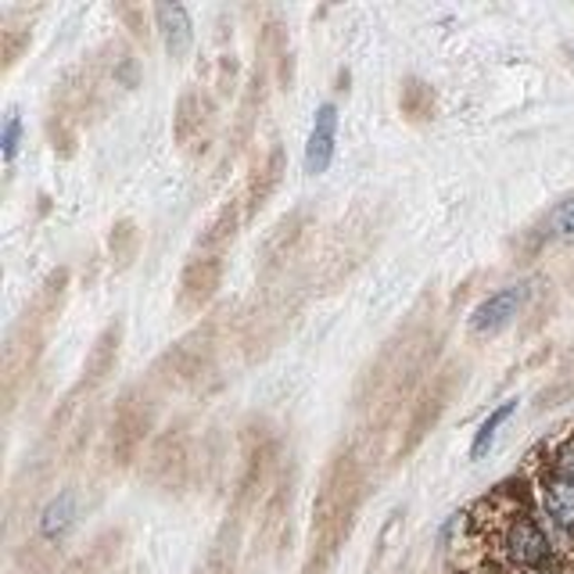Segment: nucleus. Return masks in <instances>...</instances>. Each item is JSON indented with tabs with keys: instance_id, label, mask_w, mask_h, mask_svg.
I'll list each match as a JSON object with an SVG mask.
<instances>
[{
	"instance_id": "nucleus-17",
	"label": "nucleus",
	"mask_w": 574,
	"mask_h": 574,
	"mask_svg": "<svg viewBox=\"0 0 574 574\" xmlns=\"http://www.w3.org/2000/svg\"><path fill=\"white\" fill-rule=\"evenodd\" d=\"M237 227H241V205L230 201V205H222V209L212 216L209 227L201 230L198 237V255H227V248L234 245V237H237Z\"/></svg>"
},
{
	"instance_id": "nucleus-8",
	"label": "nucleus",
	"mask_w": 574,
	"mask_h": 574,
	"mask_svg": "<svg viewBox=\"0 0 574 574\" xmlns=\"http://www.w3.org/2000/svg\"><path fill=\"white\" fill-rule=\"evenodd\" d=\"M287 320H291V309H287L280 298H263V306L248 313L241 324V345L248 359H259L263 353H269V348L280 342Z\"/></svg>"
},
{
	"instance_id": "nucleus-19",
	"label": "nucleus",
	"mask_w": 574,
	"mask_h": 574,
	"mask_svg": "<svg viewBox=\"0 0 574 574\" xmlns=\"http://www.w3.org/2000/svg\"><path fill=\"white\" fill-rule=\"evenodd\" d=\"M76 517H79V496L69 492H58V496L43 506L40 514V535L43 538H66L76 528Z\"/></svg>"
},
{
	"instance_id": "nucleus-7",
	"label": "nucleus",
	"mask_w": 574,
	"mask_h": 574,
	"mask_svg": "<svg viewBox=\"0 0 574 574\" xmlns=\"http://www.w3.org/2000/svg\"><path fill=\"white\" fill-rule=\"evenodd\" d=\"M40 348H43V330L37 324L22 320L11 330V338L4 345V395L8 398L19 395V385L26 377H33Z\"/></svg>"
},
{
	"instance_id": "nucleus-23",
	"label": "nucleus",
	"mask_w": 574,
	"mask_h": 574,
	"mask_svg": "<svg viewBox=\"0 0 574 574\" xmlns=\"http://www.w3.org/2000/svg\"><path fill=\"white\" fill-rule=\"evenodd\" d=\"M517 413V398H506L503 406H496L488 413V420L477 427V435H474V442H471V459H482L488 449H492V442H496V435H499V427L514 417Z\"/></svg>"
},
{
	"instance_id": "nucleus-18",
	"label": "nucleus",
	"mask_w": 574,
	"mask_h": 574,
	"mask_svg": "<svg viewBox=\"0 0 574 574\" xmlns=\"http://www.w3.org/2000/svg\"><path fill=\"white\" fill-rule=\"evenodd\" d=\"M187 456H190V435L187 427H169L162 430L155 442H151V471L155 474H169L172 471H184L187 467Z\"/></svg>"
},
{
	"instance_id": "nucleus-12",
	"label": "nucleus",
	"mask_w": 574,
	"mask_h": 574,
	"mask_svg": "<svg viewBox=\"0 0 574 574\" xmlns=\"http://www.w3.org/2000/svg\"><path fill=\"white\" fill-rule=\"evenodd\" d=\"M119 348H122V320L108 324L98 342L90 345L87 363H83V388H101L105 380L116 374V363H119Z\"/></svg>"
},
{
	"instance_id": "nucleus-1",
	"label": "nucleus",
	"mask_w": 574,
	"mask_h": 574,
	"mask_svg": "<svg viewBox=\"0 0 574 574\" xmlns=\"http://www.w3.org/2000/svg\"><path fill=\"white\" fill-rule=\"evenodd\" d=\"M212 363H216V324L190 334L180 345H172L155 374L166 388H187V385H198V380L212 370Z\"/></svg>"
},
{
	"instance_id": "nucleus-4",
	"label": "nucleus",
	"mask_w": 574,
	"mask_h": 574,
	"mask_svg": "<svg viewBox=\"0 0 574 574\" xmlns=\"http://www.w3.org/2000/svg\"><path fill=\"white\" fill-rule=\"evenodd\" d=\"M459 385V374L456 370H438V374H430V380L420 388L417 395V403H413V413H409V420H406V442H403V449H417V445L427 438V430L438 424V417L445 413V406H449V398Z\"/></svg>"
},
{
	"instance_id": "nucleus-14",
	"label": "nucleus",
	"mask_w": 574,
	"mask_h": 574,
	"mask_svg": "<svg viewBox=\"0 0 574 574\" xmlns=\"http://www.w3.org/2000/svg\"><path fill=\"white\" fill-rule=\"evenodd\" d=\"M370 241H374L370 227H353V219L342 222L338 234H334V241H330V251H327V266H334L330 280H338L342 274H348V266L363 263V255H366V248H370Z\"/></svg>"
},
{
	"instance_id": "nucleus-2",
	"label": "nucleus",
	"mask_w": 574,
	"mask_h": 574,
	"mask_svg": "<svg viewBox=\"0 0 574 574\" xmlns=\"http://www.w3.org/2000/svg\"><path fill=\"white\" fill-rule=\"evenodd\" d=\"M155 424V406L148 403V395H140V388L126 392L122 403L116 406V417L108 427V449L119 464H130V459L144 449V442L151 435Z\"/></svg>"
},
{
	"instance_id": "nucleus-26",
	"label": "nucleus",
	"mask_w": 574,
	"mask_h": 574,
	"mask_svg": "<svg viewBox=\"0 0 574 574\" xmlns=\"http://www.w3.org/2000/svg\"><path fill=\"white\" fill-rule=\"evenodd\" d=\"M546 230L556 234V237H574V198L556 205V209L550 212V219H546Z\"/></svg>"
},
{
	"instance_id": "nucleus-15",
	"label": "nucleus",
	"mask_w": 574,
	"mask_h": 574,
	"mask_svg": "<svg viewBox=\"0 0 574 574\" xmlns=\"http://www.w3.org/2000/svg\"><path fill=\"white\" fill-rule=\"evenodd\" d=\"M155 22L158 33H162V43L172 58H184L195 43V26H190V14L184 4H155Z\"/></svg>"
},
{
	"instance_id": "nucleus-13",
	"label": "nucleus",
	"mask_w": 574,
	"mask_h": 574,
	"mask_svg": "<svg viewBox=\"0 0 574 574\" xmlns=\"http://www.w3.org/2000/svg\"><path fill=\"white\" fill-rule=\"evenodd\" d=\"M506 556L521 567H542L550 556V542L542 535V528L528 517H517L506 528Z\"/></svg>"
},
{
	"instance_id": "nucleus-16",
	"label": "nucleus",
	"mask_w": 574,
	"mask_h": 574,
	"mask_svg": "<svg viewBox=\"0 0 574 574\" xmlns=\"http://www.w3.org/2000/svg\"><path fill=\"white\" fill-rule=\"evenodd\" d=\"M66 291H69V269H55L51 277L43 280V287L37 291L33 306H29L26 320L37 324L40 330H47L55 324V316L61 313V306H66Z\"/></svg>"
},
{
	"instance_id": "nucleus-6",
	"label": "nucleus",
	"mask_w": 574,
	"mask_h": 574,
	"mask_svg": "<svg viewBox=\"0 0 574 574\" xmlns=\"http://www.w3.org/2000/svg\"><path fill=\"white\" fill-rule=\"evenodd\" d=\"M306 230H309V216L295 209L287 212L284 219L274 222V230L263 237V251H259V274L263 277H274L298 255L301 241H306Z\"/></svg>"
},
{
	"instance_id": "nucleus-11",
	"label": "nucleus",
	"mask_w": 574,
	"mask_h": 574,
	"mask_svg": "<svg viewBox=\"0 0 574 574\" xmlns=\"http://www.w3.org/2000/svg\"><path fill=\"white\" fill-rule=\"evenodd\" d=\"M334 151H338V108L330 101L316 108V119H313V133L306 144V169L313 177L330 169L334 162Z\"/></svg>"
},
{
	"instance_id": "nucleus-9",
	"label": "nucleus",
	"mask_w": 574,
	"mask_h": 574,
	"mask_svg": "<svg viewBox=\"0 0 574 574\" xmlns=\"http://www.w3.org/2000/svg\"><path fill=\"white\" fill-rule=\"evenodd\" d=\"M287 172V158H284V148L274 140L269 144V151L255 162L251 177H248V187H245V216H255L266 209V201L274 198V190L280 187Z\"/></svg>"
},
{
	"instance_id": "nucleus-24",
	"label": "nucleus",
	"mask_w": 574,
	"mask_h": 574,
	"mask_svg": "<svg viewBox=\"0 0 574 574\" xmlns=\"http://www.w3.org/2000/svg\"><path fill=\"white\" fill-rule=\"evenodd\" d=\"M0 47H4V69L19 61V55L29 47V29H19V26H4L0 29Z\"/></svg>"
},
{
	"instance_id": "nucleus-25",
	"label": "nucleus",
	"mask_w": 574,
	"mask_h": 574,
	"mask_svg": "<svg viewBox=\"0 0 574 574\" xmlns=\"http://www.w3.org/2000/svg\"><path fill=\"white\" fill-rule=\"evenodd\" d=\"M19 140H22V116L11 108L4 116V130H0V148H4L8 162H14V155H19Z\"/></svg>"
},
{
	"instance_id": "nucleus-27",
	"label": "nucleus",
	"mask_w": 574,
	"mask_h": 574,
	"mask_svg": "<svg viewBox=\"0 0 574 574\" xmlns=\"http://www.w3.org/2000/svg\"><path fill=\"white\" fill-rule=\"evenodd\" d=\"M556 467H561V474H564V477H571V482H574V438L564 445L561 456H556Z\"/></svg>"
},
{
	"instance_id": "nucleus-22",
	"label": "nucleus",
	"mask_w": 574,
	"mask_h": 574,
	"mask_svg": "<svg viewBox=\"0 0 574 574\" xmlns=\"http://www.w3.org/2000/svg\"><path fill=\"white\" fill-rule=\"evenodd\" d=\"M108 251H111V263L116 266H130L140 251V230L133 219H119L116 227L108 234Z\"/></svg>"
},
{
	"instance_id": "nucleus-21",
	"label": "nucleus",
	"mask_w": 574,
	"mask_h": 574,
	"mask_svg": "<svg viewBox=\"0 0 574 574\" xmlns=\"http://www.w3.org/2000/svg\"><path fill=\"white\" fill-rule=\"evenodd\" d=\"M398 108H403V116L413 119V122H424L435 116V93L424 83V79H406L403 83V93H398Z\"/></svg>"
},
{
	"instance_id": "nucleus-10",
	"label": "nucleus",
	"mask_w": 574,
	"mask_h": 574,
	"mask_svg": "<svg viewBox=\"0 0 574 574\" xmlns=\"http://www.w3.org/2000/svg\"><path fill=\"white\" fill-rule=\"evenodd\" d=\"M524 298H528V284L499 287L496 295H488L482 306L471 313V330L474 334H496V330H503L521 313Z\"/></svg>"
},
{
	"instance_id": "nucleus-3",
	"label": "nucleus",
	"mask_w": 574,
	"mask_h": 574,
	"mask_svg": "<svg viewBox=\"0 0 574 574\" xmlns=\"http://www.w3.org/2000/svg\"><path fill=\"white\" fill-rule=\"evenodd\" d=\"M212 101L201 87H187L172 111V137L187 155H201L212 140Z\"/></svg>"
},
{
	"instance_id": "nucleus-5",
	"label": "nucleus",
	"mask_w": 574,
	"mask_h": 574,
	"mask_svg": "<svg viewBox=\"0 0 574 574\" xmlns=\"http://www.w3.org/2000/svg\"><path fill=\"white\" fill-rule=\"evenodd\" d=\"M222 255H190L184 274H180V291H177V306L184 313H201L209 301L216 298L219 284H222Z\"/></svg>"
},
{
	"instance_id": "nucleus-20",
	"label": "nucleus",
	"mask_w": 574,
	"mask_h": 574,
	"mask_svg": "<svg viewBox=\"0 0 574 574\" xmlns=\"http://www.w3.org/2000/svg\"><path fill=\"white\" fill-rule=\"evenodd\" d=\"M542 499H546L550 517L561 524V528H574V482L564 474H553L546 488H542Z\"/></svg>"
}]
</instances>
